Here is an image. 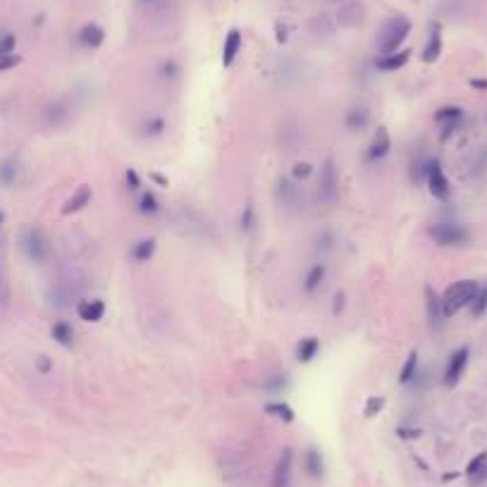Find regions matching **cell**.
Listing matches in <instances>:
<instances>
[{
    "label": "cell",
    "instance_id": "cell-1",
    "mask_svg": "<svg viewBox=\"0 0 487 487\" xmlns=\"http://www.w3.org/2000/svg\"><path fill=\"white\" fill-rule=\"evenodd\" d=\"M411 29H413V24L406 14H392V17H387L385 22H382V27L377 29V39H375L377 50H380L382 55H390V53L401 50L404 41L408 39Z\"/></svg>",
    "mask_w": 487,
    "mask_h": 487
},
{
    "label": "cell",
    "instance_id": "cell-2",
    "mask_svg": "<svg viewBox=\"0 0 487 487\" xmlns=\"http://www.w3.org/2000/svg\"><path fill=\"white\" fill-rule=\"evenodd\" d=\"M478 282L475 279H459V282L449 284L447 292L442 294V313L444 318H454L461 308H468L470 301L478 294Z\"/></svg>",
    "mask_w": 487,
    "mask_h": 487
},
{
    "label": "cell",
    "instance_id": "cell-3",
    "mask_svg": "<svg viewBox=\"0 0 487 487\" xmlns=\"http://www.w3.org/2000/svg\"><path fill=\"white\" fill-rule=\"evenodd\" d=\"M430 239L437 246H466L470 241V232L466 225H461L457 220H439L435 225H430L428 230Z\"/></svg>",
    "mask_w": 487,
    "mask_h": 487
},
{
    "label": "cell",
    "instance_id": "cell-4",
    "mask_svg": "<svg viewBox=\"0 0 487 487\" xmlns=\"http://www.w3.org/2000/svg\"><path fill=\"white\" fill-rule=\"evenodd\" d=\"M19 248H22L24 256H27L31 263H36V266L46 263L50 256L48 237H46L39 227H27V230L19 235Z\"/></svg>",
    "mask_w": 487,
    "mask_h": 487
},
{
    "label": "cell",
    "instance_id": "cell-5",
    "mask_svg": "<svg viewBox=\"0 0 487 487\" xmlns=\"http://www.w3.org/2000/svg\"><path fill=\"white\" fill-rule=\"evenodd\" d=\"M318 194L325 203H335L339 196V172L332 158H325V163L320 165V177H318Z\"/></svg>",
    "mask_w": 487,
    "mask_h": 487
},
{
    "label": "cell",
    "instance_id": "cell-6",
    "mask_svg": "<svg viewBox=\"0 0 487 487\" xmlns=\"http://www.w3.org/2000/svg\"><path fill=\"white\" fill-rule=\"evenodd\" d=\"M366 17H368V10L361 0H344V3H339V8H337L335 22L339 29H359L361 24L366 22Z\"/></svg>",
    "mask_w": 487,
    "mask_h": 487
},
{
    "label": "cell",
    "instance_id": "cell-7",
    "mask_svg": "<svg viewBox=\"0 0 487 487\" xmlns=\"http://www.w3.org/2000/svg\"><path fill=\"white\" fill-rule=\"evenodd\" d=\"M426 184H428L430 194H433L437 201H442V203L452 199V184H449L447 175H444V170H442V163H439L437 158H430Z\"/></svg>",
    "mask_w": 487,
    "mask_h": 487
},
{
    "label": "cell",
    "instance_id": "cell-8",
    "mask_svg": "<svg viewBox=\"0 0 487 487\" xmlns=\"http://www.w3.org/2000/svg\"><path fill=\"white\" fill-rule=\"evenodd\" d=\"M468 359H470V349L468 346H459L447 361V368H444V375H442V382L447 390H454V387L461 382L466 372V366H468Z\"/></svg>",
    "mask_w": 487,
    "mask_h": 487
},
{
    "label": "cell",
    "instance_id": "cell-9",
    "mask_svg": "<svg viewBox=\"0 0 487 487\" xmlns=\"http://www.w3.org/2000/svg\"><path fill=\"white\" fill-rule=\"evenodd\" d=\"M292 468H294V452L292 447H284L272 470L270 487H292Z\"/></svg>",
    "mask_w": 487,
    "mask_h": 487
},
{
    "label": "cell",
    "instance_id": "cell-10",
    "mask_svg": "<svg viewBox=\"0 0 487 487\" xmlns=\"http://www.w3.org/2000/svg\"><path fill=\"white\" fill-rule=\"evenodd\" d=\"M392 151V137L387 132V127H377L375 134H372V141L368 146V153H366V163H380L385 160L387 155Z\"/></svg>",
    "mask_w": 487,
    "mask_h": 487
},
{
    "label": "cell",
    "instance_id": "cell-11",
    "mask_svg": "<svg viewBox=\"0 0 487 487\" xmlns=\"http://www.w3.org/2000/svg\"><path fill=\"white\" fill-rule=\"evenodd\" d=\"M77 43L86 50H96L106 43V29L96 22H86L84 27L77 31Z\"/></svg>",
    "mask_w": 487,
    "mask_h": 487
},
{
    "label": "cell",
    "instance_id": "cell-12",
    "mask_svg": "<svg viewBox=\"0 0 487 487\" xmlns=\"http://www.w3.org/2000/svg\"><path fill=\"white\" fill-rule=\"evenodd\" d=\"M439 55H442V24L435 22L433 27H430L428 43L423 46L421 58H423V62H426V65H433V62L439 60Z\"/></svg>",
    "mask_w": 487,
    "mask_h": 487
},
{
    "label": "cell",
    "instance_id": "cell-13",
    "mask_svg": "<svg viewBox=\"0 0 487 487\" xmlns=\"http://www.w3.org/2000/svg\"><path fill=\"white\" fill-rule=\"evenodd\" d=\"M244 36L239 29H230L225 36V43H222V67H232L241 50Z\"/></svg>",
    "mask_w": 487,
    "mask_h": 487
},
{
    "label": "cell",
    "instance_id": "cell-14",
    "mask_svg": "<svg viewBox=\"0 0 487 487\" xmlns=\"http://www.w3.org/2000/svg\"><path fill=\"white\" fill-rule=\"evenodd\" d=\"M91 199H93V189L89 184H81L79 189H77L74 194L65 201V206H62V215L79 213V210H84L86 206L91 203Z\"/></svg>",
    "mask_w": 487,
    "mask_h": 487
},
{
    "label": "cell",
    "instance_id": "cell-15",
    "mask_svg": "<svg viewBox=\"0 0 487 487\" xmlns=\"http://www.w3.org/2000/svg\"><path fill=\"white\" fill-rule=\"evenodd\" d=\"M77 315L84 323H98L106 315V304L101 299H91V301H79L77 304Z\"/></svg>",
    "mask_w": 487,
    "mask_h": 487
},
{
    "label": "cell",
    "instance_id": "cell-16",
    "mask_svg": "<svg viewBox=\"0 0 487 487\" xmlns=\"http://www.w3.org/2000/svg\"><path fill=\"white\" fill-rule=\"evenodd\" d=\"M411 60V50H397V53H390V55H380L375 60V67L380 72H397L401 67H406V62Z\"/></svg>",
    "mask_w": 487,
    "mask_h": 487
},
{
    "label": "cell",
    "instance_id": "cell-17",
    "mask_svg": "<svg viewBox=\"0 0 487 487\" xmlns=\"http://www.w3.org/2000/svg\"><path fill=\"white\" fill-rule=\"evenodd\" d=\"M304 468H306V473H308V478H313V480H320V478L325 475L323 454H320L315 447L306 449V454H304Z\"/></svg>",
    "mask_w": 487,
    "mask_h": 487
},
{
    "label": "cell",
    "instance_id": "cell-18",
    "mask_svg": "<svg viewBox=\"0 0 487 487\" xmlns=\"http://www.w3.org/2000/svg\"><path fill=\"white\" fill-rule=\"evenodd\" d=\"M308 31L313 36H332L335 31H337V22H335V17H330V14H325V12H320V14H313V17L308 19Z\"/></svg>",
    "mask_w": 487,
    "mask_h": 487
},
{
    "label": "cell",
    "instance_id": "cell-19",
    "mask_svg": "<svg viewBox=\"0 0 487 487\" xmlns=\"http://www.w3.org/2000/svg\"><path fill=\"white\" fill-rule=\"evenodd\" d=\"M426 306H428V320L433 328H439V323L444 320L442 313V299L435 294L433 287H426Z\"/></svg>",
    "mask_w": 487,
    "mask_h": 487
},
{
    "label": "cell",
    "instance_id": "cell-20",
    "mask_svg": "<svg viewBox=\"0 0 487 487\" xmlns=\"http://www.w3.org/2000/svg\"><path fill=\"white\" fill-rule=\"evenodd\" d=\"M368 122H370V110L364 108V106L351 108V110L346 112V117H344L346 129H351V132H361V129H366Z\"/></svg>",
    "mask_w": 487,
    "mask_h": 487
},
{
    "label": "cell",
    "instance_id": "cell-21",
    "mask_svg": "<svg viewBox=\"0 0 487 487\" xmlns=\"http://www.w3.org/2000/svg\"><path fill=\"white\" fill-rule=\"evenodd\" d=\"M320 351V339L318 337H304L297 344V361L299 364H310Z\"/></svg>",
    "mask_w": 487,
    "mask_h": 487
},
{
    "label": "cell",
    "instance_id": "cell-22",
    "mask_svg": "<svg viewBox=\"0 0 487 487\" xmlns=\"http://www.w3.org/2000/svg\"><path fill=\"white\" fill-rule=\"evenodd\" d=\"M67 115H70V110H67L65 101H53L43 110V120H46L48 127H60V124L67 120Z\"/></svg>",
    "mask_w": 487,
    "mask_h": 487
},
{
    "label": "cell",
    "instance_id": "cell-23",
    "mask_svg": "<svg viewBox=\"0 0 487 487\" xmlns=\"http://www.w3.org/2000/svg\"><path fill=\"white\" fill-rule=\"evenodd\" d=\"M325 275H328V266H325V263H315V266L310 268L308 272H306V279H304V289H306V292L313 294L315 289L323 287Z\"/></svg>",
    "mask_w": 487,
    "mask_h": 487
},
{
    "label": "cell",
    "instance_id": "cell-24",
    "mask_svg": "<svg viewBox=\"0 0 487 487\" xmlns=\"http://www.w3.org/2000/svg\"><path fill=\"white\" fill-rule=\"evenodd\" d=\"M466 475L470 478V483H475V485L483 483V480L487 478V452L478 454V457L466 466Z\"/></svg>",
    "mask_w": 487,
    "mask_h": 487
},
{
    "label": "cell",
    "instance_id": "cell-25",
    "mask_svg": "<svg viewBox=\"0 0 487 487\" xmlns=\"http://www.w3.org/2000/svg\"><path fill=\"white\" fill-rule=\"evenodd\" d=\"M19 177V160L5 158L0 160V186H12Z\"/></svg>",
    "mask_w": 487,
    "mask_h": 487
},
{
    "label": "cell",
    "instance_id": "cell-26",
    "mask_svg": "<svg viewBox=\"0 0 487 487\" xmlns=\"http://www.w3.org/2000/svg\"><path fill=\"white\" fill-rule=\"evenodd\" d=\"M266 413L272 418H277V421L282 423H294V418H297V413H294V408L289 406L287 401H270L266 404Z\"/></svg>",
    "mask_w": 487,
    "mask_h": 487
},
{
    "label": "cell",
    "instance_id": "cell-27",
    "mask_svg": "<svg viewBox=\"0 0 487 487\" xmlns=\"http://www.w3.org/2000/svg\"><path fill=\"white\" fill-rule=\"evenodd\" d=\"M416 375H418V351H411V354L406 356V364L401 366L399 382H401L404 387H408L413 380H416Z\"/></svg>",
    "mask_w": 487,
    "mask_h": 487
},
{
    "label": "cell",
    "instance_id": "cell-28",
    "mask_svg": "<svg viewBox=\"0 0 487 487\" xmlns=\"http://www.w3.org/2000/svg\"><path fill=\"white\" fill-rule=\"evenodd\" d=\"M50 335H53V339L58 341L60 346L74 344V330H72V325L65 323V320H58V323L53 325V330H50Z\"/></svg>",
    "mask_w": 487,
    "mask_h": 487
},
{
    "label": "cell",
    "instance_id": "cell-29",
    "mask_svg": "<svg viewBox=\"0 0 487 487\" xmlns=\"http://www.w3.org/2000/svg\"><path fill=\"white\" fill-rule=\"evenodd\" d=\"M160 210H163V206H160L158 196H155L153 191H141V196H139V213L158 215Z\"/></svg>",
    "mask_w": 487,
    "mask_h": 487
},
{
    "label": "cell",
    "instance_id": "cell-30",
    "mask_svg": "<svg viewBox=\"0 0 487 487\" xmlns=\"http://www.w3.org/2000/svg\"><path fill=\"white\" fill-rule=\"evenodd\" d=\"M155 253V239H141L132 246V258L137 263H148Z\"/></svg>",
    "mask_w": 487,
    "mask_h": 487
},
{
    "label": "cell",
    "instance_id": "cell-31",
    "mask_svg": "<svg viewBox=\"0 0 487 487\" xmlns=\"http://www.w3.org/2000/svg\"><path fill=\"white\" fill-rule=\"evenodd\" d=\"M464 120V108L459 106H442L437 112H435V122L442 127V124H449V122H459Z\"/></svg>",
    "mask_w": 487,
    "mask_h": 487
},
{
    "label": "cell",
    "instance_id": "cell-32",
    "mask_svg": "<svg viewBox=\"0 0 487 487\" xmlns=\"http://www.w3.org/2000/svg\"><path fill=\"white\" fill-rule=\"evenodd\" d=\"M165 129H168V122H165L163 117H148V120L141 124V137L155 139V137H160Z\"/></svg>",
    "mask_w": 487,
    "mask_h": 487
},
{
    "label": "cell",
    "instance_id": "cell-33",
    "mask_svg": "<svg viewBox=\"0 0 487 487\" xmlns=\"http://www.w3.org/2000/svg\"><path fill=\"white\" fill-rule=\"evenodd\" d=\"M277 196H279V201H282L284 206H292V203H297L299 189L294 186V182H289V179H279V184H277Z\"/></svg>",
    "mask_w": 487,
    "mask_h": 487
},
{
    "label": "cell",
    "instance_id": "cell-34",
    "mask_svg": "<svg viewBox=\"0 0 487 487\" xmlns=\"http://www.w3.org/2000/svg\"><path fill=\"white\" fill-rule=\"evenodd\" d=\"M428 163H430V158H416L411 163V182L413 184H426V177H428Z\"/></svg>",
    "mask_w": 487,
    "mask_h": 487
},
{
    "label": "cell",
    "instance_id": "cell-35",
    "mask_svg": "<svg viewBox=\"0 0 487 487\" xmlns=\"http://www.w3.org/2000/svg\"><path fill=\"white\" fill-rule=\"evenodd\" d=\"M289 387V377L287 375H272L263 382V390L270 392V395H282L284 390Z\"/></svg>",
    "mask_w": 487,
    "mask_h": 487
},
{
    "label": "cell",
    "instance_id": "cell-36",
    "mask_svg": "<svg viewBox=\"0 0 487 487\" xmlns=\"http://www.w3.org/2000/svg\"><path fill=\"white\" fill-rule=\"evenodd\" d=\"M470 315L473 318H480V315H485V310H487V287H480L478 289V294H475V299L470 301Z\"/></svg>",
    "mask_w": 487,
    "mask_h": 487
},
{
    "label": "cell",
    "instance_id": "cell-37",
    "mask_svg": "<svg viewBox=\"0 0 487 487\" xmlns=\"http://www.w3.org/2000/svg\"><path fill=\"white\" fill-rule=\"evenodd\" d=\"M385 397H368L366 399V408H364V416L366 418H375L377 413H382V408H385Z\"/></svg>",
    "mask_w": 487,
    "mask_h": 487
},
{
    "label": "cell",
    "instance_id": "cell-38",
    "mask_svg": "<svg viewBox=\"0 0 487 487\" xmlns=\"http://www.w3.org/2000/svg\"><path fill=\"white\" fill-rule=\"evenodd\" d=\"M158 72H160V77H163V79L170 81V79H177L179 72H182V67H179L177 60H165V62H160Z\"/></svg>",
    "mask_w": 487,
    "mask_h": 487
},
{
    "label": "cell",
    "instance_id": "cell-39",
    "mask_svg": "<svg viewBox=\"0 0 487 487\" xmlns=\"http://www.w3.org/2000/svg\"><path fill=\"white\" fill-rule=\"evenodd\" d=\"M310 175H313V165L306 163V160H301V163H297L292 168V179H294V182H306Z\"/></svg>",
    "mask_w": 487,
    "mask_h": 487
},
{
    "label": "cell",
    "instance_id": "cell-40",
    "mask_svg": "<svg viewBox=\"0 0 487 487\" xmlns=\"http://www.w3.org/2000/svg\"><path fill=\"white\" fill-rule=\"evenodd\" d=\"M14 46H17V36H14V34H3V36H0V55L14 53Z\"/></svg>",
    "mask_w": 487,
    "mask_h": 487
},
{
    "label": "cell",
    "instance_id": "cell-41",
    "mask_svg": "<svg viewBox=\"0 0 487 487\" xmlns=\"http://www.w3.org/2000/svg\"><path fill=\"white\" fill-rule=\"evenodd\" d=\"M253 222H256V210H253L251 203L244 206V213H241V230L248 232L253 227Z\"/></svg>",
    "mask_w": 487,
    "mask_h": 487
},
{
    "label": "cell",
    "instance_id": "cell-42",
    "mask_svg": "<svg viewBox=\"0 0 487 487\" xmlns=\"http://www.w3.org/2000/svg\"><path fill=\"white\" fill-rule=\"evenodd\" d=\"M22 58H19L17 53H10V55H0V72H8L12 70V67H17Z\"/></svg>",
    "mask_w": 487,
    "mask_h": 487
},
{
    "label": "cell",
    "instance_id": "cell-43",
    "mask_svg": "<svg viewBox=\"0 0 487 487\" xmlns=\"http://www.w3.org/2000/svg\"><path fill=\"white\" fill-rule=\"evenodd\" d=\"M124 179H127V186L132 191L141 189V177H139V172L134 168H127V172H124Z\"/></svg>",
    "mask_w": 487,
    "mask_h": 487
},
{
    "label": "cell",
    "instance_id": "cell-44",
    "mask_svg": "<svg viewBox=\"0 0 487 487\" xmlns=\"http://www.w3.org/2000/svg\"><path fill=\"white\" fill-rule=\"evenodd\" d=\"M275 39H277L279 46H284L289 41V29L284 22H275Z\"/></svg>",
    "mask_w": 487,
    "mask_h": 487
},
{
    "label": "cell",
    "instance_id": "cell-45",
    "mask_svg": "<svg viewBox=\"0 0 487 487\" xmlns=\"http://www.w3.org/2000/svg\"><path fill=\"white\" fill-rule=\"evenodd\" d=\"M346 308V294L344 292H337L335 294V306H332V315H339L341 310Z\"/></svg>",
    "mask_w": 487,
    "mask_h": 487
},
{
    "label": "cell",
    "instance_id": "cell-46",
    "mask_svg": "<svg viewBox=\"0 0 487 487\" xmlns=\"http://www.w3.org/2000/svg\"><path fill=\"white\" fill-rule=\"evenodd\" d=\"M36 368H39V372H50V368H53V364H50V359L48 356H39V359H36Z\"/></svg>",
    "mask_w": 487,
    "mask_h": 487
},
{
    "label": "cell",
    "instance_id": "cell-47",
    "mask_svg": "<svg viewBox=\"0 0 487 487\" xmlns=\"http://www.w3.org/2000/svg\"><path fill=\"white\" fill-rule=\"evenodd\" d=\"M318 241H323V251H330V248H332V235H330V232H325L323 239L318 237Z\"/></svg>",
    "mask_w": 487,
    "mask_h": 487
},
{
    "label": "cell",
    "instance_id": "cell-48",
    "mask_svg": "<svg viewBox=\"0 0 487 487\" xmlns=\"http://www.w3.org/2000/svg\"><path fill=\"white\" fill-rule=\"evenodd\" d=\"M151 179H153V182L158 184V186H168V184H170L168 177H163V175H158V172H151Z\"/></svg>",
    "mask_w": 487,
    "mask_h": 487
},
{
    "label": "cell",
    "instance_id": "cell-49",
    "mask_svg": "<svg viewBox=\"0 0 487 487\" xmlns=\"http://www.w3.org/2000/svg\"><path fill=\"white\" fill-rule=\"evenodd\" d=\"M470 86L478 91H487V79H470Z\"/></svg>",
    "mask_w": 487,
    "mask_h": 487
},
{
    "label": "cell",
    "instance_id": "cell-50",
    "mask_svg": "<svg viewBox=\"0 0 487 487\" xmlns=\"http://www.w3.org/2000/svg\"><path fill=\"white\" fill-rule=\"evenodd\" d=\"M399 435H401V437H418V430H406V428H399Z\"/></svg>",
    "mask_w": 487,
    "mask_h": 487
},
{
    "label": "cell",
    "instance_id": "cell-51",
    "mask_svg": "<svg viewBox=\"0 0 487 487\" xmlns=\"http://www.w3.org/2000/svg\"><path fill=\"white\" fill-rule=\"evenodd\" d=\"M139 3H141V5H153L155 0H139Z\"/></svg>",
    "mask_w": 487,
    "mask_h": 487
},
{
    "label": "cell",
    "instance_id": "cell-52",
    "mask_svg": "<svg viewBox=\"0 0 487 487\" xmlns=\"http://www.w3.org/2000/svg\"><path fill=\"white\" fill-rule=\"evenodd\" d=\"M3 222H5V213L0 210V225H3Z\"/></svg>",
    "mask_w": 487,
    "mask_h": 487
},
{
    "label": "cell",
    "instance_id": "cell-53",
    "mask_svg": "<svg viewBox=\"0 0 487 487\" xmlns=\"http://www.w3.org/2000/svg\"><path fill=\"white\" fill-rule=\"evenodd\" d=\"M325 3H344V0H325Z\"/></svg>",
    "mask_w": 487,
    "mask_h": 487
}]
</instances>
